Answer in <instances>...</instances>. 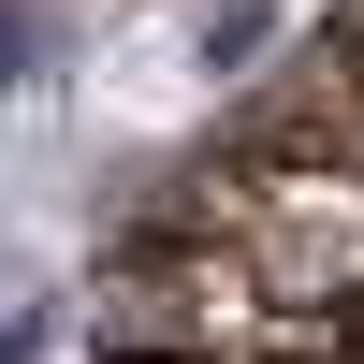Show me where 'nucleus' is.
Returning a JSON list of instances; mask_svg holds the SVG:
<instances>
[{
    "mask_svg": "<svg viewBox=\"0 0 364 364\" xmlns=\"http://www.w3.org/2000/svg\"><path fill=\"white\" fill-rule=\"evenodd\" d=\"M87 306H102V350H132V364H321L336 350V336H291L262 306V277H248L233 233H175V219H146L102 262Z\"/></svg>",
    "mask_w": 364,
    "mask_h": 364,
    "instance_id": "nucleus-1",
    "label": "nucleus"
},
{
    "mask_svg": "<svg viewBox=\"0 0 364 364\" xmlns=\"http://www.w3.org/2000/svg\"><path fill=\"white\" fill-rule=\"evenodd\" d=\"M233 161L248 175H364V44L350 29H306V44L248 87Z\"/></svg>",
    "mask_w": 364,
    "mask_h": 364,
    "instance_id": "nucleus-2",
    "label": "nucleus"
},
{
    "mask_svg": "<svg viewBox=\"0 0 364 364\" xmlns=\"http://www.w3.org/2000/svg\"><path fill=\"white\" fill-rule=\"evenodd\" d=\"M87 364H132V350H87Z\"/></svg>",
    "mask_w": 364,
    "mask_h": 364,
    "instance_id": "nucleus-3",
    "label": "nucleus"
}]
</instances>
